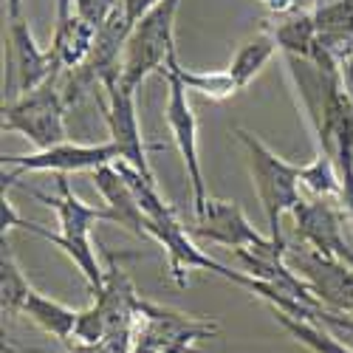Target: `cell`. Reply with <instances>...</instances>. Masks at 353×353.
Wrapping results in <instances>:
<instances>
[{
	"instance_id": "6da1fadb",
	"label": "cell",
	"mask_w": 353,
	"mask_h": 353,
	"mask_svg": "<svg viewBox=\"0 0 353 353\" xmlns=\"http://www.w3.org/2000/svg\"><path fill=\"white\" fill-rule=\"evenodd\" d=\"M234 136L246 150V164L252 172V181L260 198L263 215H266L269 238L280 246H288L283 238V215H291V210L303 201L300 198V164H291L283 156H277L266 141H260L252 130L234 128Z\"/></svg>"
},
{
	"instance_id": "7a4b0ae2",
	"label": "cell",
	"mask_w": 353,
	"mask_h": 353,
	"mask_svg": "<svg viewBox=\"0 0 353 353\" xmlns=\"http://www.w3.org/2000/svg\"><path fill=\"white\" fill-rule=\"evenodd\" d=\"M181 9V0H161L147 12L128 37L122 57V85L139 91V85L150 77L161 74L167 57L175 51V14Z\"/></svg>"
},
{
	"instance_id": "3957f363",
	"label": "cell",
	"mask_w": 353,
	"mask_h": 353,
	"mask_svg": "<svg viewBox=\"0 0 353 353\" xmlns=\"http://www.w3.org/2000/svg\"><path fill=\"white\" fill-rule=\"evenodd\" d=\"M65 99L60 91V74L46 79L40 88L20 99L3 105V133H20L32 141L37 150H48L54 144L68 141L65 130Z\"/></svg>"
},
{
	"instance_id": "277c9868",
	"label": "cell",
	"mask_w": 353,
	"mask_h": 353,
	"mask_svg": "<svg viewBox=\"0 0 353 353\" xmlns=\"http://www.w3.org/2000/svg\"><path fill=\"white\" fill-rule=\"evenodd\" d=\"M285 260L294 269V274L311 288L322 308L353 316V266L328 254H319L305 243L288 246Z\"/></svg>"
},
{
	"instance_id": "5b68a950",
	"label": "cell",
	"mask_w": 353,
	"mask_h": 353,
	"mask_svg": "<svg viewBox=\"0 0 353 353\" xmlns=\"http://www.w3.org/2000/svg\"><path fill=\"white\" fill-rule=\"evenodd\" d=\"M161 77L167 82V108H164L167 128L184 159L187 181H190V192H192V212H195V218H201L203 210H207L210 195H207V181H203L201 159H198V119H195L190 97H187V85L179 79V74L164 65Z\"/></svg>"
},
{
	"instance_id": "8992f818",
	"label": "cell",
	"mask_w": 353,
	"mask_h": 353,
	"mask_svg": "<svg viewBox=\"0 0 353 353\" xmlns=\"http://www.w3.org/2000/svg\"><path fill=\"white\" fill-rule=\"evenodd\" d=\"M119 161V150L113 141L105 144H77V141H63L54 144L48 150H37L28 156H6L3 153V190H9L20 172H97L105 164Z\"/></svg>"
},
{
	"instance_id": "52a82bcc",
	"label": "cell",
	"mask_w": 353,
	"mask_h": 353,
	"mask_svg": "<svg viewBox=\"0 0 353 353\" xmlns=\"http://www.w3.org/2000/svg\"><path fill=\"white\" fill-rule=\"evenodd\" d=\"M215 334H218V322L207 316L181 314V311H172V308L144 300L133 342H147L159 353H190L195 342L210 339Z\"/></svg>"
},
{
	"instance_id": "ba28073f",
	"label": "cell",
	"mask_w": 353,
	"mask_h": 353,
	"mask_svg": "<svg viewBox=\"0 0 353 353\" xmlns=\"http://www.w3.org/2000/svg\"><path fill=\"white\" fill-rule=\"evenodd\" d=\"M147 234H150L159 246H164L167 263H170V274L181 288L187 285V274L190 272H210V274H218V277H223V280H229L234 285L246 288V291L254 288V277L252 274L232 272L229 266H223V263H218L215 257H210L203 249H198L190 229L179 218L167 221V223H147Z\"/></svg>"
},
{
	"instance_id": "9c48e42d",
	"label": "cell",
	"mask_w": 353,
	"mask_h": 353,
	"mask_svg": "<svg viewBox=\"0 0 353 353\" xmlns=\"http://www.w3.org/2000/svg\"><path fill=\"white\" fill-rule=\"evenodd\" d=\"M102 91H105V99L102 97H97V99L105 113L110 141L116 144V150H119V161L130 164L133 170L147 175V179H156L150 170V161H147V153L159 150V144L147 147L141 139V125H139V113H136V91L122 85V77L105 85Z\"/></svg>"
},
{
	"instance_id": "30bf717a",
	"label": "cell",
	"mask_w": 353,
	"mask_h": 353,
	"mask_svg": "<svg viewBox=\"0 0 353 353\" xmlns=\"http://www.w3.org/2000/svg\"><path fill=\"white\" fill-rule=\"evenodd\" d=\"M291 218H294V232H297L300 243L353 266V249L342 232L345 210L336 198H319V195H314L311 201L303 198L291 210Z\"/></svg>"
},
{
	"instance_id": "8fae6325",
	"label": "cell",
	"mask_w": 353,
	"mask_h": 353,
	"mask_svg": "<svg viewBox=\"0 0 353 353\" xmlns=\"http://www.w3.org/2000/svg\"><path fill=\"white\" fill-rule=\"evenodd\" d=\"M0 218H3V234H6L9 229H26V232L37 234V238L54 243L57 249H63V252L74 260V266H77L79 274L85 277V283H88V288H91L94 297H97V294H102V288H105V269H102V263H99V257H97V249H94V241H91V238H68V234H63V232H51V229L34 223V221H26L23 215H17L14 203H12V198H9L6 192H3V207H0Z\"/></svg>"
},
{
	"instance_id": "7c38bea8",
	"label": "cell",
	"mask_w": 353,
	"mask_h": 353,
	"mask_svg": "<svg viewBox=\"0 0 353 353\" xmlns=\"http://www.w3.org/2000/svg\"><path fill=\"white\" fill-rule=\"evenodd\" d=\"M192 238L210 241L226 249H246V246H257L269 238V234H260L252 221L246 218V212L241 210V203L234 201H223V198H210L207 210L201 218H195V226H190Z\"/></svg>"
},
{
	"instance_id": "4fadbf2b",
	"label": "cell",
	"mask_w": 353,
	"mask_h": 353,
	"mask_svg": "<svg viewBox=\"0 0 353 353\" xmlns=\"http://www.w3.org/2000/svg\"><path fill=\"white\" fill-rule=\"evenodd\" d=\"M9 46H12V54H9L12 77H9V82H14V88L20 94L34 91V88H40L46 79L60 74V68L54 63V54L43 51L37 46L34 32H32V26H28L26 17L9 20Z\"/></svg>"
},
{
	"instance_id": "5bb4252c",
	"label": "cell",
	"mask_w": 353,
	"mask_h": 353,
	"mask_svg": "<svg viewBox=\"0 0 353 353\" xmlns=\"http://www.w3.org/2000/svg\"><path fill=\"white\" fill-rule=\"evenodd\" d=\"M37 201L48 203V207L60 218V232L68 238H91V232L99 221L113 223V215L108 207H91L82 198H77V192L71 190L65 175H57V195H46V192H32Z\"/></svg>"
},
{
	"instance_id": "9a60e30c",
	"label": "cell",
	"mask_w": 353,
	"mask_h": 353,
	"mask_svg": "<svg viewBox=\"0 0 353 353\" xmlns=\"http://www.w3.org/2000/svg\"><path fill=\"white\" fill-rule=\"evenodd\" d=\"M91 175H94V184H97V190L105 201V207L113 215V223L125 226L130 234H136V238H150V234H147L144 212H141L139 201H136L133 187L125 179V172L116 164H105Z\"/></svg>"
},
{
	"instance_id": "2e32d148",
	"label": "cell",
	"mask_w": 353,
	"mask_h": 353,
	"mask_svg": "<svg viewBox=\"0 0 353 353\" xmlns=\"http://www.w3.org/2000/svg\"><path fill=\"white\" fill-rule=\"evenodd\" d=\"M94 43H97V28L74 12L71 17L54 23V37L48 51L54 54V63L63 74L85 65V60L94 51Z\"/></svg>"
},
{
	"instance_id": "e0dca14e",
	"label": "cell",
	"mask_w": 353,
	"mask_h": 353,
	"mask_svg": "<svg viewBox=\"0 0 353 353\" xmlns=\"http://www.w3.org/2000/svg\"><path fill=\"white\" fill-rule=\"evenodd\" d=\"M23 314L32 319L40 331L54 336L57 342L71 345V339L77 334L79 311L63 305L60 300L46 297V294H40V291H32V294H28V300H26V305H23Z\"/></svg>"
},
{
	"instance_id": "ac0fdd59",
	"label": "cell",
	"mask_w": 353,
	"mask_h": 353,
	"mask_svg": "<svg viewBox=\"0 0 353 353\" xmlns=\"http://www.w3.org/2000/svg\"><path fill=\"white\" fill-rule=\"evenodd\" d=\"M277 40V48L285 57H300V60H311V54L319 43V28L314 9L311 12H291L283 23L269 26Z\"/></svg>"
},
{
	"instance_id": "d6986e66",
	"label": "cell",
	"mask_w": 353,
	"mask_h": 353,
	"mask_svg": "<svg viewBox=\"0 0 353 353\" xmlns=\"http://www.w3.org/2000/svg\"><path fill=\"white\" fill-rule=\"evenodd\" d=\"M274 51H277V40H274V34H272V28L269 26H263V32L260 34H254L252 40H246L241 48H238V54H234V60H232V65H229V74H232V79H234V85L243 88L266 68V63L274 57Z\"/></svg>"
},
{
	"instance_id": "ffe728a7",
	"label": "cell",
	"mask_w": 353,
	"mask_h": 353,
	"mask_svg": "<svg viewBox=\"0 0 353 353\" xmlns=\"http://www.w3.org/2000/svg\"><path fill=\"white\" fill-rule=\"evenodd\" d=\"M167 68H172L179 74V79L187 85V91H195L201 94L203 99L210 102H223V99H232L234 94H241V88L234 85L229 68L226 71H192V68H184L179 63V51H172L167 57Z\"/></svg>"
},
{
	"instance_id": "44dd1931",
	"label": "cell",
	"mask_w": 353,
	"mask_h": 353,
	"mask_svg": "<svg viewBox=\"0 0 353 353\" xmlns=\"http://www.w3.org/2000/svg\"><path fill=\"white\" fill-rule=\"evenodd\" d=\"M32 291L34 288L28 285L20 263L12 252V243L3 234V254H0V308H3V316L23 314V305H26Z\"/></svg>"
},
{
	"instance_id": "7402d4cb",
	"label": "cell",
	"mask_w": 353,
	"mask_h": 353,
	"mask_svg": "<svg viewBox=\"0 0 353 353\" xmlns=\"http://www.w3.org/2000/svg\"><path fill=\"white\" fill-rule=\"evenodd\" d=\"M274 311V319L280 322V325L297 339L300 345H305L311 353H353V347L347 342H342L336 334H331L328 328L316 325V322H308V319H297L291 314H283L277 308Z\"/></svg>"
},
{
	"instance_id": "603a6c76",
	"label": "cell",
	"mask_w": 353,
	"mask_h": 353,
	"mask_svg": "<svg viewBox=\"0 0 353 353\" xmlns=\"http://www.w3.org/2000/svg\"><path fill=\"white\" fill-rule=\"evenodd\" d=\"M300 184L319 198H336L339 201L342 181H339V170L328 153H316L314 161L300 164Z\"/></svg>"
},
{
	"instance_id": "cb8c5ba5",
	"label": "cell",
	"mask_w": 353,
	"mask_h": 353,
	"mask_svg": "<svg viewBox=\"0 0 353 353\" xmlns=\"http://www.w3.org/2000/svg\"><path fill=\"white\" fill-rule=\"evenodd\" d=\"M314 17H316L319 34L353 37V0H316Z\"/></svg>"
},
{
	"instance_id": "d4e9b609",
	"label": "cell",
	"mask_w": 353,
	"mask_h": 353,
	"mask_svg": "<svg viewBox=\"0 0 353 353\" xmlns=\"http://www.w3.org/2000/svg\"><path fill=\"white\" fill-rule=\"evenodd\" d=\"M119 3L122 0H74V12L99 32V28L108 23V17L119 9Z\"/></svg>"
},
{
	"instance_id": "484cf974",
	"label": "cell",
	"mask_w": 353,
	"mask_h": 353,
	"mask_svg": "<svg viewBox=\"0 0 353 353\" xmlns=\"http://www.w3.org/2000/svg\"><path fill=\"white\" fill-rule=\"evenodd\" d=\"M159 3H161V0H122V9L128 14V20L136 26L147 12H153Z\"/></svg>"
},
{
	"instance_id": "4316f807",
	"label": "cell",
	"mask_w": 353,
	"mask_h": 353,
	"mask_svg": "<svg viewBox=\"0 0 353 353\" xmlns=\"http://www.w3.org/2000/svg\"><path fill=\"white\" fill-rule=\"evenodd\" d=\"M65 353H113V350L105 342H97V345L94 342H74Z\"/></svg>"
},
{
	"instance_id": "83f0119b",
	"label": "cell",
	"mask_w": 353,
	"mask_h": 353,
	"mask_svg": "<svg viewBox=\"0 0 353 353\" xmlns=\"http://www.w3.org/2000/svg\"><path fill=\"white\" fill-rule=\"evenodd\" d=\"M260 3L274 14H291L294 9H297V0H260Z\"/></svg>"
},
{
	"instance_id": "f1b7e54d",
	"label": "cell",
	"mask_w": 353,
	"mask_h": 353,
	"mask_svg": "<svg viewBox=\"0 0 353 353\" xmlns=\"http://www.w3.org/2000/svg\"><path fill=\"white\" fill-rule=\"evenodd\" d=\"M74 14V0H57V20H65Z\"/></svg>"
},
{
	"instance_id": "f546056e",
	"label": "cell",
	"mask_w": 353,
	"mask_h": 353,
	"mask_svg": "<svg viewBox=\"0 0 353 353\" xmlns=\"http://www.w3.org/2000/svg\"><path fill=\"white\" fill-rule=\"evenodd\" d=\"M6 14H9V20L23 17V0H6Z\"/></svg>"
}]
</instances>
